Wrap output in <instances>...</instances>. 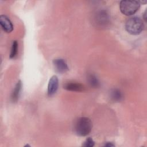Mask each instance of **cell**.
Masks as SVG:
<instances>
[{
  "instance_id": "2",
  "label": "cell",
  "mask_w": 147,
  "mask_h": 147,
  "mask_svg": "<svg viewBox=\"0 0 147 147\" xmlns=\"http://www.w3.org/2000/svg\"><path fill=\"white\" fill-rule=\"evenodd\" d=\"M144 28V25L142 20L138 17L129 18L125 24L126 31L132 35L139 34L143 30Z\"/></svg>"
},
{
  "instance_id": "10",
  "label": "cell",
  "mask_w": 147,
  "mask_h": 147,
  "mask_svg": "<svg viewBox=\"0 0 147 147\" xmlns=\"http://www.w3.org/2000/svg\"><path fill=\"white\" fill-rule=\"evenodd\" d=\"M87 80L89 84L94 88L98 87L99 86V82L97 77L94 74H89L87 76Z\"/></svg>"
},
{
  "instance_id": "14",
  "label": "cell",
  "mask_w": 147,
  "mask_h": 147,
  "mask_svg": "<svg viewBox=\"0 0 147 147\" xmlns=\"http://www.w3.org/2000/svg\"><path fill=\"white\" fill-rule=\"evenodd\" d=\"M146 10H145V12H144V20H145V21H146Z\"/></svg>"
},
{
  "instance_id": "4",
  "label": "cell",
  "mask_w": 147,
  "mask_h": 147,
  "mask_svg": "<svg viewBox=\"0 0 147 147\" xmlns=\"http://www.w3.org/2000/svg\"><path fill=\"white\" fill-rule=\"evenodd\" d=\"M59 86V80L56 75L52 76L48 82V95L52 96L56 93L58 89Z\"/></svg>"
},
{
  "instance_id": "15",
  "label": "cell",
  "mask_w": 147,
  "mask_h": 147,
  "mask_svg": "<svg viewBox=\"0 0 147 147\" xmlns=\"http://www.w3.org/2000/svg\"><path fill=\"white\" fill-rule=\"evenodd\" d=\"M30 146V145H28V144H27V145H25V146Z\"/></svg>"
},
{
  "instance_id": "5",
  "label": "cell",
  "mask_w": 147,
  "mask_h": 147,
  "mask_svg": "<svg viewBox=\"0 0 147 147\" xmlns=\"http://www.w3.org/2000/svg\"><path fill=\"white\" fill-rule=\"evenodd\" d=\"M53 64L57 72L63 74L69 70L67 64L63 59H56L53 61Z\"/></svg>"
},
{
  "instance_id": "13",
  "label": "cell",
  "mask_w": 147,
  "mask_h": 147,
  "mask_svg": "<svg viewBox=\"0 0 147 147\" xmlns=\"http://www.w3.org/2000/svg\"><path fill=\"white\" fill-rule=\"evenodd\" d=\"M105 146H107V147H111V146H114L115 145L114 144H113L112 142H107V143H106L104 145Z\"/></svg>"
},
{
  "instance_id": "3",
  "label": "cell",
  "mask_w": 147,
  "mask_h": 147,
  "mask_svg": "<svg viewBox=\"0 0 147 147\" xmlns=\"http://www.w3.org/2000/svg\"><path fill=\"white\" fill-rule=\"evenodd\" d=\"M140 3L137 1H121L119 4L120 10L126 16H131L139 9Z\"/></svg>"
},
{
  "instance_id": "7",
  "label": "cell",
  "mask_w": 147,
  "mask_h": 147,
  "mask_svg": "<svg viewBox=\"0 0 147 147\" xmlns=\"http://www.w3.org/2000/svg\"><path fill=\"white\" fill-rule=\"evenodd\" d=\"M64 88L68 91L81 92L84 90V86L79 83L68 82L64 85Z\"/></svg>"
},
{
  "instance_id": "9",
  "label": "cell",
  "mask_w": 147,
  "mask_h": 147,
  "mask_svg": "<svg viewBox=\"0 0 147 147\" xmlns=\"http://www.w3.org/2000/svg\"><path fill=\"white\" fill-rule=\"evenodd\" d=\"M110 97L115 102H119L122 99V94L120 90L114 88L110 92Z\"/></svg>"
},
{
  "instance_id": "12",
  "label": "cell",
  "mask_w": 147,
  "mask_h": 147,
  "mask_svg": "<svg viewBox=\"0 0 147 147\" xmlns=\"http://www.w3.org/2000/svg\"><path fill=\"white\" fill-rule=\"evenodd\" d=\"M95 145V142L94 140L89 137L86 140V141L84 142V144H83V146L84 147H92Z\"/></svg>"
},
{
  "instance_id": "8",
  "label": "cell",
  "mask_w": 147,
  "mask_h": 147,
  "mask_svg": "<svg viewBox=\"0 0 147 147\" xmlns=\"http://www.w3.org/2000/svg\"><path fill=\"white\" fill-rule=\"evenodd\" d=\"M21 89H22V83L20 80H19L16 84L11 95V100L12 102H17V100L18 99L20 96Z\"/></svg>"
},
{
  "instance_id": "6",
  "label": "cell",
  "mask_w": 147,
  "mask_h": 147,
  "mask_svg": "<svg viewBox=\"0 0 147 147\" xmlns=\"http://www.w3.org/2000/svg\"><path fill=\"white\" fill-rule=\"evenodd\" d=\"M0 24L3 30L6 33H10L13 30L11 22L5 15H1L0 16Z\"/></svg>"
},
{
  "instance_id": "1",
  "label": "cell",
  "mask_w": 147,
  "mask_h": 147,
  "mask_svg": "<svg viewBox=\"0 0 147 147\" xmlns=\"http://www.w3.org/2000/svg\"><path fill=\"white\" fill-rule=\"evenodd\" d=\"M92 127V122L90 118L87 117H80L76 120L74 129L75 133L78 136L84 137L91 132Z\"/></svg>"
},
{
  "instance_id": "11",
  "label": "cell",
  "mask_w": 147,
  "mask_h": 147,
  "mask_svg": "<svg viewBox=\"0 0 147 147\" xmlns=\"http://www.w3.org/2000/svg\"><path fill=\"white\" fill-rule=\"evenodd\" d=\"M17 51H18V43L17 41H13L11 45V52L10 54V57L11 59L14 58L17 53Z\"/></svg>"
}]
</instances>
